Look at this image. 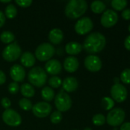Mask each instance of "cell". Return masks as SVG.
<instances>
[{
  "label": "cell",
  "mask_w": 130,
  "mask_h": 130,
  "mask_svg": "<svg viewBox=\"0 0 130 130\" xmlns=\"http://www.w3.org/2000/svg\"><path fill=\"white\" fill-rule=\"evenodd\" d=\"M107 40L103 34L93 32L89 34L84 40L83 48L89 53H97L101 52L106 46Z\"/></svg>",
  "instance_id": "6da1fadb"
},
{
  "label": "cell",
  "mask_w": 130,
  "mask_h": 130,
  "mask_svg": "<svg viewBox=\"0 0 130 130\" xmlns=\"http://www.w3.org/2000/svg\"><path fill=\"white\" fill-rule=\"evenodd\" d=\"M88 5L85 0H70L65 7V14L68 18H80L87 10Z\"/></svg>",
  "instance_id": "7a4b0ae2"
},
{
  "label": "cell",
  "mask_w": 130,
  "mask_h": 130,
  "mask_svg": "<svg viewBox=\"0 0 130 130\" xmlns=\"http://www.w3.org/2000/svg\"><path fill=\"white\" fill-rule=\"evenodd\" d=\"M28 79L30 85L35 87H42L47 82L48 75L44 69L41 67H33L28 72Z\"/></svg>",
  "instance_id": "3957f363"
},
{
  "label": "cell",
  "mask_w": 130,
  "mask_h": 130,
  "mask_svg": "<svg viewBox=\"0 0 130 130\" xmlns=\"http://www.w3.org/2000/svg\"><path fill=\"white\" fill-rule=\"evenodd\" d=\"M55 53V48L49 43L40 44L35 50V58L41 62L50 60Z\"/></svg>",
  "instance_id": "277c9868"
},
{
  "label": "cell",
  "mask_w": 130,
  "mask_h": 130,
  "mask_svg": "<svg viewBox=\"0 0 130 130\" xmlns=\"http://www.w3.org/2000/svg\"><path fill=\"white\" fill-rule=\"evenodd\" d=\"M54 104L58 111L61 113L66 112L70 109L72 106V100L67 92L61 90L54 98Z\"/></svg>",
  "instance_id": "5b68a950"
},
{
  "label": "cell",
  "mask_w": 130,
  "mask_h": 130,
  "mask_svg": "<svg viewBox=\"0 0 130 130\" xmlns=\"http://www.w3.org/2000/svg\"><path fill=\"white\" fill-rule=\"evenodd\" d=\"M126 113L122 108H114L108 113L106 122L111 126H120L125 120Z\"/></svg>",
  "instance_id": "8992f818"
},
{
  "label": "cell",
  "mask_w": 130,
  "mask_h": 130,
  "mask_svg": "<svg viewBox=\"0 0 130 130\" xmlns=\"http://www.w3.org/2000/svg\"><path fill=\"white\" fill-rule=\"evenodd\" d=\"M21 55V49L17 42L8 44L2 51V57L7 62L16 61Z\"/></svg>",
  "instance_id": "52a82bcc"
},
{
  "label": "cell",
  "mask_w": 130,
  "mask_h": 130,
  "mask_svg": "<svg viewBox=\"0 0 130 130\" xmlns=\"http://www.w3.org/2000/svg\"><path fill=\"white\" fill-rule=\"evenodd\" d=\"M3 122L9 126H18L21 123V117L18 113L12 109L5 110L2 113Z\"/></svg>",
  "instance_id": "ba28073f"
},
{
  "label": "cell",
  "mask_w": 130,
  "mask_h": 130,
  "mask_svg": "<svg viewBox=\"0 0 130 130\" xmlns=\"http://www.w3.org/2000/svg\"><path fill=\"white\" fill-rule=\"evenodd\" d=\"M93 27V23L89 17H84L79 19L74 26L76 33L79 35H84L92 30Z\"/></svg>",
  "instance_id": "9c48e42d"
},
{
  "label": "cell",
  "mask_w": 130,
  "mask_h": 130,
  "mask_svg": "<svg viewBox=\"0 0 130 130\" xmlns=\"http://www.w3.org/2000/svg\"><path fill=\"white\" fill-rule=\"evenodd\" d=\"M110 94L112 99L117 103L124 102L128 96V91L126 88L120 84H114L110 90Z\"/></svg>",
  "instance_id": "30bf717a"
},
{
  "label": "cell",
  "mask_w": 130,
  "mask_h": 130,
  "mask_svg": "<svg viewBox=\"0 0 130 130\" xmlns=\"http://www.w3.org/2000/svg\"><path fill=\"white\" fill-rule=\"evenodd\" d=\"M118 18V14L114 10L107 9L103 13L100 18V23L104 27H112L117 23Z\"/></svg>",
  "instance_id": "8fae6325"
},
{
  "label": "cell",
  "mask_w": 130,
  "mask_h": 130,
  "mask_svg": "<svg viewBox=\"0 0 130 130\" xmlns=\"http://www.w3.org/2000/svg\"><path fill=\"white\" fill-rule=\"evenodd\" d=\"M31 110L35 117L38 118H44L50 115L52 110V107L51 104H48V102L42 101V102L36 103L32 107Z\"/></svg>",
  "instance_id": "7c38bea8"
},
{
  "label": "cell",
  "mask_w": 130,
  "mask_h": 130,
  "mask_svg": "<svg viewBox=\"0 0 130 130\" xmlns=\"http://www.w3.org/2000/svg\"><path fill=\"white\" fill-rule=\"evenodd\" d=\"M84 66L90 72H96L101 69L102 61L97 56L89 55L84 59Z\"/></svg>",
  "instance_id": "4fadbf2b"
},
{
  "label": "cell",
  "mask_w": 130,
  "mask_h": 130,
  "mask_svg": "<svg viewBox=\"0 0 130 130\" xmlns=\"http://www.w3.org/2000/svg\"><path fill=\"white\" fill-rule=\"evenodd\" d=\"M10 76L15 82H22L25 78V70L21 65H13L10 69Z\"/></svg>",
  "instance_id": "5bb4252c"
},
{
  "label": "cell",
  "mask_w": 130,
  "mask_h": 130,
  "mask_svg": "<svg viewBox=\"0 0 130 130\" xmlns=\"http://www.w3.org/2000/svg\"><path fill=\"white\" fill-rule=\"evenodd\" d=\"M45 72L50 75L56 76L57 75L60 74L62 70V66L61 62L57 59H50L48 60L45 66Z\"/></svg>",
  "instance_id": "9a60e30c"
},
{
  "label": "cell",
  "mask_w": 130,
  "mask_h": 130,
  "mask_svg": "<svg viewBox=\"0 0 130 130\" xmlns=\"http://www.w3.org/2000/svg\"><path fill=\"white\" fill-rule=\"evenodd\" d=\"M78 67H79V61L76 57L70 56L65 59L64 62V68L67 72L70 73H73L77 70Z\"/></svg>",
  "instance_id": "2e32d148"
},
{
  "label": "cell",
  "mask_w": 130,
  "mask_h": 130,
  "mask_svg": "<svg viewBox=\"0 0 130 130\" xmlns=\"http://www.w3.org/2000/svg\"><path fill=\"white\" fill-rule=\"evenodd\" d=\"M62 87L68 93L74 92L78 88V82L74 77H67L62 82Z\"/></svg>",
  "instance_id": "e0dca14e"
},
{
  "label": "cell",
  "mask_w": 130,
  "mask_h": 130,
  "mask_svg": "<svg viewBox=\"0 0 130 130\" xmlns=\"http://www.w3.org/2000/svg\"><path fill=\"white\" fill-rule=\"evenodd\" d=\"M64 39V34L59 28L52 29L48 34V40L53 44H60Z\"/></svg>",
  "instance_id": "ac0fdd59"
},
{
  "label": "cell",
  "mask_w": 130,
  "mask_h": 130,
  "mask_svg": "<svg viewBox=\"0 0 130 130\" xmlns=\"http://www.w3.org/2000/svg\"><path fill=\"white\" fill-rule=\"evenodd\" d=\"M20 61L24 67H32L35 63V56L30 52H25L20 56Z\"/></svg>",
  "instance_id": "d6986e66"
},
{
  "label": "cell",
  "mask_w": 130,
  "mask_h": 130,
  "mask_svg": "<svg viewBox=\"0 0 130 130\" xmlns=\"http://www.w3.org/2000/svg\"><path fill=\"white\" fill-rule=\"evenodd\" d=\"M83 50V46L77 42H70L65 46V51L69 55H77Z\"/></svg>",
  "instance_id": "ffe728a7"
},
{
  "label": "cell",
  "mask_w": 130,
  "mask_h": 130,
  "mask_svg": "<svg viewBox=\"0 0 130 130\" xmlns=\"http://www.w3.org/2000/svg\"><path fill=\"white\" fill-rule=\"evenodd\" d=\"M20 90H21V94L25 97V98H32L34 95V89L33 86L28 83L23 84L21 86Z\"/></svg>",
  "instance_id": "44dd1931"
},
{
  "label": "cell",
  "mask_w": 130,
  "mask_h": 130,
  "mask_svg": "<svg viewBox=\"0 0 130 130\" xmlns=\"http://www.w3.org/2000/svg\"><path fill=\"white\" fill-rule=\"evenodd\" d=\"M90 8L92 11L95 14L103 13L106 9V5L102 1H94L90 5Z\"/></svg>",
  "instance_id": "7402d4cb"
},
{
  "label": "cell",
  "mask_w": 130,
  "mask_h": 130,
  "mask_svg": "<svg viewBox=\"0 0 130 130\" xmlns=\"http://www.w3.org/2000/svg\"><path fill=\"white\" fill-rule=\"evenodd\" d=\"M41 97L45 101H51L55 98V93L51 87H44L41 91Z\"/></svg>",
  "instance_id": "603a6c76"
},
{
  "label": "cell",
  "mask_w": 130,
  "mask_h": 130,
  "mask_svg": "<svg viewBox=\"0 0 130 130\" xmlns=\"http://www.w3.org/2000/svg\"><path fill=\"white\" fill-rule=\"evenodd\" d=\"M0 40L3 43L10 44L15 40V34L8 30L3 31L0 34Z\"/></svg>",
  "instance_id": "cb8c5ba5"
},
{
  "label": "cell",
  "mask_w": 130,
  "mask_h": 130,
  "mask_svg": "<svg viewBox=\"0 0 130 130\" xmlns=\"http://www.w3.org/2000/svg\"><path fill=\"white\" fill-rule=\"evenodd\" d=\"M17 12H18V11H17V8H15V6L13 4H10V5H7V7L5 9V18L7 17L9 19H12L17 15Z\"/></svg>",
  "instance_id": "d4e9b609"
},
{
  "label": "cell",
  "mask_w": 130,
  "mask_h": 130,
  "mask_svg": "<svg viewBox=\"0 0 130 130\" xmlns=\"http://www.w3.org/2000/svg\"><path fill=\"white\" fill-rule=\"evenodd\" d=\"M127 4L128 2L126 0H113L111 2V6L116 11L123 10L126 7Z\"/></svg>",
  "instance_id": "484cf974"
},
{
  "label": "cell",
  "mask_w": 130,
  "mask_h": 130,
  "mask_svg": "<svg viewBox=\"0 0 130 130\" xmlns=\"http://www.w3.org/2000/svg\"><path fill=\"white\" fill-rule=\"evenodd\" d=\"M101 104H102V107L106 110H111L112 109H113V107L115 104L114 101L111 98H109V97H104L102 99Z\"/></svg>",
  "instance_id": "4316f807"
},
{
  "label": "cell",
  "mask_w": 130,
  "mask_h": 130,
  "mask_svg": "<svg viewBox=\"0 0 130 130\" xmlns=\"http://www.w3.org/2000/svg\"><path fill=\"white\" fill-rule=\"evenodd\" d=\"M18 105L20 107L21 109H22L23 110L25 111H29L32 109V103L31 101L28 99V98H21L19 102H18Z\"/></svg>",
  "instance_id": "83f0119b"
},
{
  "label": "cell",
  "mask_w": 130,
  "mask_h": 130,
  "mask_svg": "<svg viewBox=\"0 0 130 130\" xmlns=\"http://www.w3.org/2000/svg\"><path fill=\"white\" fill-rule=\"evenodd\" d=\"M92 121L95 126H103L106 123V117H104V115L101 113H98L93 116Z\"/></svg>",
  "instance_id": "f1b7e54d"
},
{
  "label": "cell",
  "mask_w": 130,
  "mask_h": 130,
  "mask_svg": "<svg viewBox=\"0 0 130 130\" xmlns=\"http://www.w3.org/2000/svg\"><path fill=\"white\" fill-rule=\"evenodd\" d=\"M48 84L51 88H58L62 85V80L58 76H53L50 78L48 81Z\"/></svg>",
  "instance_id": "f546056e"
},
{
  "label": "cell",
  "mask_w": 130,
  "mask_h": 130,
  "mask_svg": "<svg viewBox=\"0 0 130 130\" xmlns=\"http://www.w3.org/2000/svg\"><path fill=\"white\" fill-rule=\"evenodd\" d=\"M50 120H51V122L52 123L57 124V123H59L62 120V113L60 111H58V110L54 111V112H53L51 114Z\"/></svg>",
  "instance_id": "4dcf8cb0"
},
{
  "label": "cell",
  "mask_w": 130,
  "mask_h": 130,
  "mask_svg": "<svg viewBox=\"0 0 130 130\" xmlns=\"http://www.w3.org/2000/svg\"><path fill=\"white\" fill-rule=\"evenodd\" d=\"M124 84L129 85L130 84V69H124L121 75L120 78Z\"/></svg>",
  "instance_id": "1f68e13d"
},
{
  "label": "cell",
  "mask_w": 130,
  "mask_h": 130,
  "mask_svg": "<svg viewBox=\"0 0 130 130\" xmlns=\"http://www.w3.org/2000/svg\"><path fill=\"white\" fill-rule=\"evenodd\" d=\"M8 91L10 94H15L18 92L19 91V85L17 82H12L9 84L8 85Z\"/></svg>",
  "instance_id": "d6a6232c"
},
{
  "label": "cell",
  "mask_w": 130,
  "mask_h": 130,
  "mask_svg": "<svg viewBox=\"0 0 130 130\" xmlns=\"http://www.w3.org/2000/svg\"><path fill=\"white\" fill-rule=\"evenodd\" d=\"M15 3L21 8H28L32 4L31 0H16Z\"/></svg>",
  "instance_id": "836d02e7"
},
{
  "label": "cell",
  "mask_w": 130,
  "mask_h": 130,
  "mask_svg": "<svg viewBox=\"0 0 130 130\" xmlns=\"http://www.w3.org/2000/svg\"><path fill=\"white\" fill-rule=\"evenodd\" d=\"M1 104L4 109L8 110L11 107V101L8 98H3L1 101Z\"/></svg>",
  "instance_id": "e575fe53"
},
{
  "label": "cell",
  "mask_w": 130,
  "mask_h": 130,
  "mask_svg": "<svg viewBox=\"0 0 130 130\" xmlns=\"http://www.w3.org/2000/svg\"><path fill=\"white\" fill-rule=\"evenodd\" d=\"M122 17L124 20H130V8H126L123 11Z\"/></svg>",
  "instance_id": "d590c367"
},
{
  "label": "cell",
  "mask_w": 130,
  "mask_h": 130,
  "mask_svg": "<svg viewBox=\"0 0 130 130\" xmlns=\"http://www.w3.org/2000/svg\"><path fill=\"white\" fill-rule=\"evenodd\" d=\"M5 19L6 18H5V14L2 11H0V27H2L4 25V24L5 22Z\"/></svg>",
  "instance_id": "8d00e7d4"
},
{
  "label": "cell",
  "mask_w": 130,
  "mask_h": 130,
  "mask_svg": "<svg viewBox=\"0 0 130 130\" xmlns=\"http://www.w3.org/2000/svg\"><path fill=\"white\" fill-rule=\"evenodd\" d=\"M6 81V76H5V74L0 70V85H3Z\"/></svg>",
  "instance_id": "74e56055"
},
{
  "label": "cell",
  "mask_w": 130,
  "mask_h": 130,
  "mask_svg": "<svg viewBox=\"0 0 130 130\" xmlns=\"http://www.w3.org/2000/svg\"><path fill=\"white\" fill-rule=\"evenodd\" d=\"M124 46H125V47H126V50H129L130 51V35H129V36L125 39Z\"/></svg>",
  "instance_id": "f35d334b"
},
{
  "label": "cell",
  "mask_w": 130,
  "mask_h": 130,
  "mask_svg": "<svg viewBox=\"0 0 130 130\" xmlns=\"http://www.w3.org/2000/svg\"><path fill=\"white\" fill-rule=\"evenodd\" d=\"M120 130H130V123L129 122H126L122 124L120 126Z\"/></svg>",
  "instance_id": "ab89813d"
},
{
  "label": "cell",
  "mask_w": 130,
  "mask_h": 130,
  "mask_svg": "<svg viewBox=\"0 0 130 130\" xmlns=\"http://www.w3.org/2000/svg\"><path fill=\"white\" fill-rule=\"evenodd\" d=\"M120 79L119 78H115L113 79V82H114V84H120Z\"/></svg>",
  "instance_id": "60d3db41"
},
{
  "label": "cell",
  "mask_w": 130,
  "mask_h": 130,
  "mask_svg": "<svg viewBox=\"0 0 130 130\" xmlns=\"http://www.w3.org/2000/svg\"><path fill=\"white\" fill-rule=\"evenodd\" d=\"M0 2H2V3H8V2H11V0H5V1L0 0Z\"/></svg>",
  "instance_id": "b9f144b4"
},
{
  "label": "cell",
  "mask_w": 130,
  "mask_h": 130,
  "mask_svg": "<svg viewBox=\"0 0 130 130\" xmlns=\"http://www.w3.org/2000/svg\"><path fill=\"white\" fill-rule=\"evenodd\" d=\"M84 130H92L91 129V128H90V127H87V128H85Z\"/></svg>",
  "instance_id": "7bdbcfd3"
},
{
  "label": "cell",
  "mask_w": 130,
  "mask_h": 130,
  "mask_svg": "<svg viewBox=\"0 0 130 130\" xmlns=\"http://www.w3.org/2000/svg\"><path fill=\"white\" fill-rule=\"evenodd\" d=\"M128 29H129V33H130V24L129 25V28H128Z\"/></svg>",
  "instance_id": "ee69618b"
}]
</instances>
